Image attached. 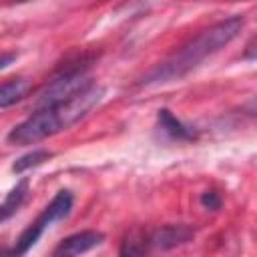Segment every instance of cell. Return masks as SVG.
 <instances>
[{
	"mask_svg": "<svg viewBox=\"0 0 257 257\" xmlns=\"http://www.w3.org/2000/svg\"><path fill=\"white\" fill-rule=\"evenodd\" d=\"M243 24H245V20L239 14L211 24L209 28L201 30L199 34L189 38L185 44H181L167 58H163L161 62L153 64L139 78V86L167 84V82H173V80H179V78L187 76L207 56L219 52L223 46H227L231 40H235L239 36V32H241Z\"/></svg>",
	"mask_w": 257,
	"mask_h": 257,
	"instance_id": "6da1fadb",
	"label": "cell"
},
{
	"mask_svg": "<svg viewBox=\"0 0 257 257\" xmlns=\"http://www.w3.org/2000/svg\"><path fill=\"white\" fill-rule=\"evenodd\" d=\"M104 88L96 86L94 82L74 94L72 98L44 106V108H34V112L18 122L10 133H8V143L10 145H34L40 143L60 131L70 128L74 122L84 118L102 98Z\"/></svg>",
	"mask_w": 257,
	"mask_h": 257,
	"instance_id": "7a4b0ae2",
	"label": "cell"
},
{
	"mask_svg": "<svg viewBox=\"0 0 257 257\" xmlns=\"http://www.w3.org/2000/svg\"><path fill=\"white\" fill-rule=\"evenodd\" d=\"M88 62L90 60L80 56V60H76L74 66L62 68L58 72V76L52 78L48 84H44V88L36 94L34 108H44V106H52V104L64 102V100L72 98L74 94H78L80 90H84L86 86H90L92 80L86 76Z\"/></svg>",
	"mask_w": 257,
	"mask_h": 257,
	"instance_id": "3957f363",
	"label": "cell"
},
{
	"mask_svg": "<svg viewBox=\"0 0 257 257\" xmlns=\"http://www.w3.org/2000/svg\"><path fill=\"white\" fill-rule=\"evenodd\" d=\"M72 203H74V195H72L68 189H60V191L52 197V201L42 209V213L20 233V237L16 239V243H14V247L10 249V253H12V255H24V253H28V251L36 245V241L40 239V235H42L52 223L64 219V217L70 213Z\"/></svg>",
	"mask_w": 257,
	"mask_h": 257,
	"instance_id": "277c9868",
	"label": "cell"
},
{
	"mask_svg": "<svg viewBox=\"0 0 257 257\" xmlns=\"http://www.w3.org/2000/svg\"><path fill=\"white\" fill-rule=\"evenodd\" d=\"M193 237H195V229L191 225H183V223L181 225H163L145 235L149 249H161V251L181 247V245L193 241Z\"/></svg>",
	"mask_w": 257,
	"mask_h": 257,
	"instance_id": "5b68a950",
	"label": "cell"
},
{
	"mask_svg": "<svg viewBox=\"0 0 257 257\" xmlns=\"http://www.w3.org/2000/svg\"><path fill=\"white\" fill-rule=\"evenodd\" d=\"M104 241V235L100 231H80L74 235H68L66 239H62L58 243V247L52 251L54 257H72V255H80L86 253L90 249H94L96 245H100Z\"/></svg>",
	"mask_w": 257,
	"mask_h": 257,
	"instance_id": "8992f818",
	"label": "cell"
},
{
	"mask_svg": "<svg viewBox=\"0 0 257 257\" xmlns=\"http://www.w3.org/2000/svg\"><path fill=\"white\" fill-rule=\"evenodd\" d=\"M157 120L163 126V131L169 133L177 141H193V139H197V133L191 126H187L185 122H181L169 108H159L157 110Z\"/></svg>",
	"mask_w": 257,
	"mask_h": 257,
	"instance_id": "52a82bcc",
	"label": "cell"
},
{
	"mask_svg": "<svg viewBox=\"0 0 257 257\" xmlns=\"http://www.w3.org/2000/svg\"><path fill=\"white\" fill-rule=\"evenodd\" d=\"M26 90H28V80L22 78V76L8 78L6 82H2L0 84V108L12 106L18 100H22Z\"/></svg>",
	"mask_w": 257,
	"mask_h": 257,
	"instance_id": "ba28073f",
	"label": "cell"
},
{
	"mask_svg": "<svg viewBox=\"0 0 257 257\" xmlns=\"http://www.w3.org/2000/svg\"><path fill=\"white\" fill-rule=\"evenodd\" d=\"M26 195H28V181L22 179L16 187L10 189V193L6 195V199L0 203V223L6 221L8 217H12V215L22 207Z\"/></svg>",
	"mask_w": 257,
	"mask_h": 257,
	"instance_id": "9c48e42d",
	"label": "cell"
},
{
	"mask_svg": "<svg viewBox=\"0 0 257 257\" xmlns=\"http://www.w3.org/2000/svg\"><path fill=\"white\" fill-rule=\"evenodd\" d=\"M52 155H54V153L48 151V149H34V151H30V153H26V155H22L20 159L14 161L12 173L22 175L24 171H28V169H32V167H38V165H42L44 161L52 159Z\"/></svg>",
	"mask_w": 257,
	"mask_h": 257,
	"instance_id": "30bf717a",
	"label": "cell"
},
{
	"mask_svg": "<svg viewBox=\"0 0 257 257\" xmlns=\"http://www.w3.org/2000/svg\"><path fill=\"white\" fill-rule=\"evenodd\" d=\"M201 205H203L205 209H211V211L221 209V197H219V193H215V191H205V193L201 195Z\"/></svg>",
	"mask_w": 257,
	"mask_h": 257,
	"instance_id": "8fae6325",
	"label": "cell"
},
{
	"mask_svg": "<svg viewBox=\"0 0 257 257\" xmlns=\"http://www.w3.org/2000/svg\"><path fill=\"white\" fill-rule=\"evenodd\" d=\"M16 60V52H0V70L10 66Z\"/></svg>",
	"mask_w": 257,
	"mask_h": 257,
	"instance_id": "7c38bea8",
	"label": "cell"
},
{
	"mask_svg": "<svg viewBox=\"0 0 257 257\" xmlns=\"http://www.w3.org/2000/svg\"><path fill=\"white\" fill-rule=\"evenodd\" d=\"M243 56H245V58H249V60H253V58H255V54H253V40L247 44V52H245Z\"/></svg>",
	"mask_w": 257,
	"mask_h": 257,
	"instance_id": "4fadbf2b",
	"label": "cell"
},
{
	"mask_svg": "<svg viewBox=\"0 0 257 257\" xmlns=\"http://www.w3.org/2000/svg\"><path fill=\"white\" fill-rule=\"evenodd\" d=\"M12 2H28V0H12Z\"/></svg>",
	"mask_w": 257,
	"mask_h": 257,
	"instance_id": "5bb4252c",
	"label": "cell"
}]
</instances>
